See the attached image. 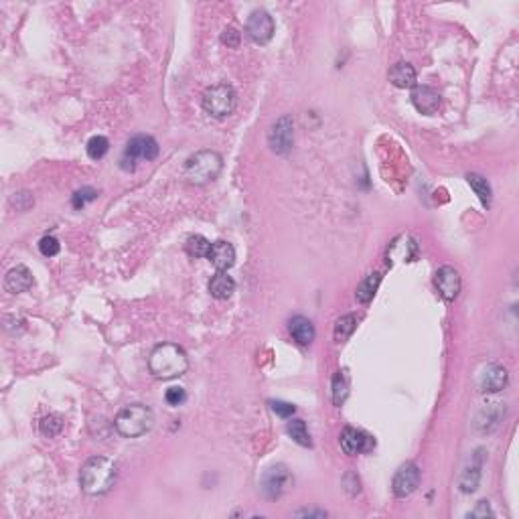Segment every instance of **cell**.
<instances>
[{"label":"cell","mask_w":519,"mask_h":519,"mask_svg":"<svg viewBox=\"0 0 519 519\" xmlns=\"http://www.w3.org/2000/svg\"><path fill=\"white\" fill-rule=\"evenodd\" d=\"M185 249L191 258H207L211 249V242L203 236H191L185 244Z\"/></svg>","instance_id":"cell-25"},{"label":"cell","mask_w":519,"mask_h":519,"mask_svg":"<svg viewBox=\"0 0 519 519\" xmlns=\"http://www.w3.org/2000/svg\"><path fill=\"white\" fill-rule=\"evenodd\" d=\"M499 406H501V404H487V408H483L481 414L477 416V428H479L483 434L493 432L495 428L499 426L501 416H503V412H501Z\"/></svg>","instance_id":"cell-20"},{"label":"cell","mask_w":519,"mask_h":519,"mask_svg":"<svg viewBox=\"0 0 519 519\" xmlns=\"http://www.w3.org/2000/svg\"><path fill=\"white\" fill-rule=\"evenodd\" d=\"M293 142H295V122L290 116H282L272 124L268 132V145L276 154H286L293 149Z\"/></svg>","instance_id":"cell-6"},{"label":"cell","mask_w":519,"mask_h":519,"mask_svg":"<svg viewBox=\"0 0 519 519\" xmlns=\"http://www.w3.org/2000/svg\"><path fill=\"white\" fill-rule=\"evenodd\" d=\"M81 489L88 495L108 493L116 483V465L106 456H92L79 472Z\"/></svg>","instance_id":"cell-2"},{"label":"cell","mask_w":519,"mask_h":519,"mask_svg":"<svg viewBox=\"0 0 519 519\" xmlns=\"http://www.w3.org/2000/svg\"><path fill=\"white\" fill-rule=\"evenodd\" d=\"M39 249H41V254L45 256V258H53V256H57L59 254V240L57 238H53V236H45L41 242H39Z\"/></svg>","instance_id":"cell-30"},{"label":"cell","mask_w":519,"mask_h":519,"mask_svg":"<svg viewBox=\"0 0 519 519\" xmlns=\"http://www.w3.org/2000/svg\"><path fill=\"white\" fill-rule=\"evenodd\" d=\"M156 156H158V142L152 136H147V134L134 136L126 145V150H124V160L130 158V163H134L138 158H142V160H154Z\"/></svg>","instance_id":"cell-9"},{"label":"cell","mask_w":519,"mask_h":519,"mask_svg":"<svg viewBox=\"0 0 519 519\" xmlns=\"http://www.w3.org/2000/svg\"><path fill=\"white\" fill-rule=\"evenodd\" d=\"M373 438L368 436L365 432L347 426L345 430L341 432V448L345 450V454H359V452H368L373 448Z\"/></svg>","instance_id":"cell-14"},{"label":"cell","mask_w":519,"mask_h":519,"mask_svg":"<svg viewBox=\"0 0 519 519\" xmlns=\"http://www.w3.org/2000/svg\"><path fill=\"white\" fill-rule=\"evenodd\" d=\"M201 104H203V110L209 116H213V118H225V116H229L236 110L238 96H236V90L231 85L217 83V85H211V88H207L203 92Z\"/></svg>","instance_id":"cell-5"},{"label":"cell","mask_w":519,"mask_h":519,"mask_svg":"<svg viewBox=\"0 0 519 519\" xmlns=\"http://www.w3.org/2000/svg\"><path fill=\"white\" fill-rule=\"evenodd\" d=\"M388 79H390L392 85H396L399 90H410V88L416 85V69L410 63L399 61V63L390 67Z\"/></svg>","instance_id":"cell-18"},{"label":"cell","mask_w":519,"mask_h":519,"mask_svg":"<svg viewBox=\"0 0 519 519\" xmlns=\"http://www.w3.org/2000/svg\"><path fill=\"white\" fill-rule=\"evenodd\" d=\"M410 98H412L414 108H416L420 114H426V116L436 114V112L440 110V104H443L440 94H438L434 88H430V85H414Z\"/></svg>","instance_id":"cell-10"},{"label":"cell","mask_w":519,"mask_h":519,"mask_svg":"<svg viewBox=\"0 0 519 519\" xmlns=\"http://www.w3.org/2000/svg\"><path fill=\"white\" fill-rule=\"evenodd\" d=\"M39 428H41V432L45 434V436H57L61 430H63V420L59 418V416H45L41 424H39Z\"/></svg>","instance_id":"cell-29"},{"label":"cell","mask_w":519,"mask_h":519,"mask_svg":"<svg viewBox=\"0 0 519 519\" xmlns=\"http://www.w3.org/2000/svg\"><path fill=\"white\" fill-rule=\"evenodd\" d=\"M467 181H469L470 189L475 191V195L479 197V201H481L485 207H489V205H491V199H493V195H491V185L487 183V179H485V176H481V174L470 173V174H467Z\"/></svg>","instance_id":"cell-23"},{"label":"cell","mask_w":519,"mask_h":519,"mask_svg":"<svg viewBox=\"0 0 519 519\" xmlns=\"http://www.w3.org/2000/svg\"><path fill=\"white\" fill-rule=\"evenodd\" d=\"M108 150H110L108 138H104V136H94V138H90V142H88V156H90V158L99 160V158L106 156Z\"/></svg>","instance_id":"cell-27"},{"label":"cell","mask_w":519,"mask_h":519,"mask_svg":"<svg viewBox=\"0 0 519 519\" xmlns=\"http://www.w3.org/2000/svg\"><path fill=\"white\" fill-rule=\"evenodd\" d=\"M240 41H242V35H240V31L238 28H233V26H225L222 33V43L223 45H227V47H231V49H238L240 47Z\"/></svg>","instance_id":"cell-32"},{"label":"cell","mask_w":519,"mask_h":519,"mask_svg":"<svg viewBox=\"0 0 519 519\" xmlns=\"http://www.w3.org/2000/svg\"><path fill=\"white\" fill-rule=\"evenodd\" d=\"M246 33L254 43L266 45L274 37V19L266 10H254L247 19Z\"/></svg>","instance_id":"cell-7"},{"label":"cell","mask_w":519,"mask_h":519,"mask_svg":"<svg viewBox=\"0 0 519 519\" xmlns=\"http://www.w3.org/2000/svg\"><path fill=\"white\" fill-rule=\"evenodd\" d=\"M509 381V373L503 365H487V370L481 373L479 377V390L485 392V394H497L501 392Z\"/></svg>","instance_id":"cell-13"},{"label":"cell","mask_w":519,"mask_h":519,"mask_svg":"<svg viewBox=\"0 0 519 519\" xmlns=\"http://www.w3.org/2000/svg\"><path fill=\"white\" fill-rule=\"evenodd\" d=\"M290 483V472L284 465H276L272 469H268V472L262 479V491L268 499H276L286 491Z\"/></svg>","instance_id":"cell-11"},{"label":"cell","mask_w":519,"mask_h":519,"mask_svg":"<svg viewBox=\"0 0 519 519\" xmlns=\"http://www.w3.org/2000/svg\"><path fill=\"white\" fill-rule=\"evenodd\" d=\"M487 516H493V511H491V507H489L487 501H481V503L477 505V509L469 513V518H487Z\"/></svg>","instance_id":"cell-35"},{"label":"cell","mask_w":519,"mask_h":519,"mask_svg":"<svg viewBox=\"0 0 519 519\" xmlns=\"http://www.w3.org/2000/svg\"><path fill=\"white\" fill-rule=\"evenodd\" d=\"M209 293L213 298L225 300L236 293V282L231 276H227L225 272H217L215 276H211L209 280Z\"/></svg>","instance_id":"cell-21"},{"label":"cell","mask_w":519,"mask_h":519,"mask_svg":"<svg viewBox=\"0 0 519 519\" xmlns=\"http://www.w3.org/2000/svg\"><path fill=\"white\" fill-rule=\"evenodd\" d=\"M31 286H33V274L23 264L10 268L6 278H4V288L10 295H21V293L28 290Z\"/></svg>","instance_id":"cell-16"},{"label":"cell","mask_w":519,"mask_h":519,"mask_svg":"<svg viewBox=\"0 0 519 519\" xmlns=\"http://www.w3.org/2000/svg\"><path fill=\"white\" fill-rule=\"evenodd\" d=\"M209 260H211V264L220 270V272H225V270H229L233 264H236V249L233 246L229 244V242H215V244H211V249H209V256H207Z\"/></svg>","instance_id":"cell-17"},{"label":"cell","mask_w":519,"mask_h":519,"mask_svg":"<svg viewBox=\"0 0 519 519\" xmlns=\"http://www.w3.org/2000/svg\"><path fill=\"white\" fill-rule=\"evenodd\" d=\"M355 329H357V317L355 315H345V317L337 319V322H335V341L337 343L347 341L353 335Z\"/></svg>","instance_id":"cell-24"},{"label":"cell","mask_w":519,"mask_h":519,"mask_svg":"<svg viewBox=\"0 0 519 519\" xmlns=\"http://www.w3.org/2000/svg\"><path fill=\"white\" fill-rule=\"evenodd\" d=\"M295 516H297V518H327V513L321 511V509H300Z\"/></svg>","instance_id":"cell-36"},{"label":"cell","mask_w":519,"mask_h":519,"mask_svg":"<svg viewBox=\"0 0 519 519\" xmlns=\"http://www.w3.org/2000/svg\"><path fill=\"white\" fill-rule=\"evenodd\" d=\"M270 408H272L274 414H278V416H282V418H290V416L297 412V408H295L293 404H288V402H280V399L270 402Z\"/></svg>","instance_id":"cell-33"},{"label":"cell","mask_w":519,"mask_h":519,"mask_svg":"<svg viewBox=\"0 0 519 519\" xmlns=\"http://www.w3.org/2000/svg\"><path fill=\"white\" fill-rule=\"evenodd\" d=\"M286 432L290 434V438L300 446H311L313 440H311V434L306 430V424L304 420H290L288 426H286Z\"/></svg>","instance_id":"cell-26"},{"label":"cell","mask_w":519,"mask_h":519,"mask_svg":"<svg viewBox=\"0 0 519 519\" xmlns=\"http://www.w3.org/2000/svg\"><path fill=\"white\" fill-rule=\"evenodd\" d=\"M223 158L215 150H199L185 160L183 176L191 185H207L222 173Z\"/></svg>","instance_id":"cell-3"},{"label":"cell","mask_w":519,"mask_h":519,"mask_svg":"<svg viewBox=\"0 0 519 519\" xmlns=\"http://www.w3.org/2000/svg\"><path fill=\"white\" fill-rule=\"evenodd\" d=\"M379 282H381V274L379 272L368 274V276L361 280V284L357 286V293H355L357 300H359V302H363V304L371 302L373 297H375V293H377V288H379Z\"/></svg>","instance_id":"cell-22"},{"label":"cell","mask_w":519,"mask_h":519,"mask_svg":"<svg viewBox=\"0 0 519 519\" xmlns=\"http://www.w3.org/2000/svg\"><path fill=\"white\" fill-rule=\"evenodd\" d=\"M418 485H420V469H418V465L406 463L394 475L392 489H394L396 497L404 499V497H410V495L414 493L418 489Z\"/></svg>","instance_id":"cell-8"},{"label":"cell","mask_w":519,"mask_h":519,"mask_svg":"<svg viewBox=\"0 0 519 519\" xmlns=\"http://www.w3.org/2000/svg\"><path fill=\"white\" fill-rule=\"evenodd\" d=\"M347 388H349V386H347V379L343 377V373L339 371V373L333 377V402H335V406H341V404L345 402L347 394H349Z\"/></svg>","instance_id":"cell-28"},{"label":"cell","mask_w":519,"mask_h":519,"mask_svg":"<svg viewBox=\"0 0 519 519\" xmlns=\"http://www.w3.org/2000/svg\"><path fill=\"white\" fill-rule=\"evenodd\" d=\"M149 370L158 379H174L185 375L189 370V357L185 349L174 343H163L152 349L149 359Z\"/></svg>","instance_id":"cell-1"},{"label":"cell","mask_w":519,"mask_h":519,"mask_svg":"<svg viewBox=\"0 0 519 519\" xmlns=\"http://www.w3.org/2000/svg\"><path fill=\"white\" fill-rule=\"evenodd\" d=\"M96 197H98V191H96V189H90V187L79 189V191H75L74 195V207L75 209H81V207H85V203L94 201Z\"/></svg>","instance_id":"cell-31"},{"label":"cell","mask_w":519,"mask_h":519,"mask_svg":"<svg viewBox=\"0 0 519 519\" xmlns=\"http://www.w3.org/2000/svg\"><path fill=\"white\" fill-rule=\"evenodd\" d=\"M483 461H485V450H477L470 459V465L467 469L463 470L461 475V491L463 493H475L477 487H479V481H481V469H483Z\"/></svg>","instance_id":"cell-15"},{"label":"cell","mask_w":519,"mask_h":519,"mask_svg":"<svg viewBox=\"0 0 519 519\" xmlns=\"http://www.w3.org/2000/svg\"><path fill=\"white\" fill-rule=\"evenodd\" d=\"M165 399H167L171 406H181V404L187 399V394H185L183 388H169L167 394H165Z\"/></svg>","instance_id":"cell-34"},{"label":"cell","mask_w":519,"mask_h":519,"mask_svg":"<svg viewBox=\"0 0 519 519\" xmlns=\"http://www.w3.org/2000/svg\"><path fill=\"white\" fill-rule=\"evenodd\" d=\"M290 335L298 345H311L315 341V324L308 321L306 317H295L290 321Z\"/></svg>","instance_id":"cell-19"},{"label":"cell","mask_w":519,"mask_h":519,"mask_svg":"<svg viewBox=\"0 0 519 519\" xmlns=\"http://www.w3.org/2000/svg\"><path fill=\"white\" fill-rule=\"evenodd\" d=\"M434 286L445 300H454L461 293V276L452 266H443L434 276Z\"/></svg>","instance_id":"cell-12"},{"label":"cell","mask_w":519,"mask_h":519,"mask_svg":"<svg viewBox=\"0 0 519 519\" xmlns=\"http://www.w3.org/2000/svg\"><path fill=\"white\" fill-rule=\"evenodd\" d=\"M154 424V414L152 410L142 406V404H130L122 408L114 420V426L118 430V434H122L124 438H138L142 434H147Z\"/></svg>","instance_id":"cell-4"}]
</instances>
